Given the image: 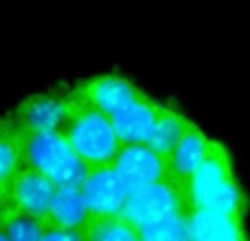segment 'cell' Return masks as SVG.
Returning <instances> with one entry per match:
<instances>
[{"label":"cell","instance_id":"5","mask_svg":"<svg viewBox=\"0 0 250 241\" xmlns=\"http://www.w3.org/2000/svg\"><path fill=\"white\" fill-rule=\"evenodd\" d=\"M178 213H191L187 195L171 180H165L160 184L134 193L125 204L121 220L127 221L132 228H141V226H147L169 215H178Z\"/></svg>","mask_w":250,"mask_h":241},{"label":"cell","instance_id":"3","mask_svg":"<svg viewBox=\"0 0 250 241\" xmlns=\"http://www.w3.org/2000/svg\"><path fill=\"white\" fill-rule=\"evenodd\" d=\"M235 180L237 178L230 151L220 141H213L207 160L200 164V169L185 186L189 211H207Z\"/></svg>","mask_w":250,"mask_h":241},{"label":"cell","instance_id":"21","mask_svg":"<svg viewBox=\"0 0 250 241\" xmlns=\"http://www.w3.org/2000/svg\"><path fill=\"white\" fill-rule=\"evenodd\" d=\"M0 241H9V237H7V233H4L2 226H0Z\"/></svg>","mask_w":250,"mask_h":241},{"label":"cell","instance_id":"10","mask_svg":"<svg viewBox=\"0 0 250 241\" xmlns=\"http://www.w3.org/2000/svg\"><path fill=\"white\" fill-rule=\"evenodd\" d=\"M211 145H213L211 138L195 123H191L187 134L180 138L176 149H173L171 156L167 158L169 180L185 191L187 182L193 178V173L200 169V164L207 160L208 151H211Z\"/></svg>","mask_w":250,"mask_h":241},{"label":"cell","instance_id":"17","mask_svg":"<svg viewBox=\"0 0 250 241\" xmlns=\"http://www.w3.org/2000/svg\"><path fill=\"white\" fill-rule=\"evenodd\" d=\"M2 228H4V233H7L9 241H44V235H46L48 226L44 220L11 211L9 217L4 220Z\"/></svg>","mask_w":250,"mask_h":241},{"label":"cell","instance_id":"20","mask_svg":"<svg viewBox=\"0 0 250 241\" xmlns=\"http://www.w3.org/2000/svg\"><path fill=\"white\" fill-rule=\"evenodd\" d=\"M9 213H11V206H9L7 193H4V191H0V226L4 224V220L9 217Z\"/></svg>","mask_w":250,"mask_h":241},{"label":"cell","instance_id":"9","mask_svg":"<svg viewBox=\"0 0 250 241\" xmlns=\"http://www.w3.org/2000/svg\"><path fill=\"white\" fill-rule=\"evenodd\" d=\"M4 193H7L11 211L44 220L53 204V198L57 193V184L53 180H48L44 173L24 164L13 176V180L9 182Z\"/></svg>","mask_w":250,"mask_h":241},{"label":"cell","instance_id":"13","mask_svg":"<svg viewBox=\"0 0 250 241\" xmlns=\"http://www.w3.org/2000/svg\"><path fill=\"white\" fill-rule=\"evenodd\" d=\"M193 120H189L180 110H176L173 105H165L160 103L158 117H156V123L151 127L149 136H147L145 145L149 147L151 151L160 156V158L167 160L171 156V151L176 149V145L180 142V138L187 134L189 125Z\"/></svg>","mask_w":250,"mask_h":241},{"label":"cell","instance_id":"15","mask_svg":"<svg viewBox=\"0 0 250 241\" xmlns=\"http://www.w3.org/2000/svg\"><path fill=\"white\" fill-rule=\"evenodd\" d=\"M189 221L193 241H250L244 221L226 220L208 211H191Z\"/></svg>","mask_w":250,"mask_h":241},{"label":"cell","instance_id":"14","mask_svg":"<svg viewBox=\"0 0 250 241\" xmlns=\"http://www.w3.org/2000/svg\"><path fill=\"white\" fill-rule=\"evenodd\" d=\"M24 167V132L16 125L11 114H0V191L9 186Z\"/></svg>","mask_w":250,"mask_h":241},{"label":"cell","instance_id":"6","mask_svg":"<svg viewBox=\"0 0 250 241\" xmlns=\"http://www.w3.org/2000/svg\"><path fill=\"white\" fill-rule=\"evenodd\" d=\"M112 169L117 171L119 180L125 186L127 195L143 189H149L154 184L169 180L167 160L160 158L156 151H151L147 145H125L119 151Z\"/></svg>","mask_w":250,"mask_h":241},{"label":"cell","instance_id":"19","mask_svg":"<svg viewBox=\"0 0 250 241\" xmlns=\"http://www.w3.org/2000/svg\"><path fill=\"white\" fill-rule=\"evenodd\" d=\"M44 241H86V230H82V233H73V230L48 228L46 235H44Z\"/></svg>","mask_w":250,"mask_h":241},{"label":"cell","instance_id":"8","mask_svg":"<svg viewBox=\"0 0 250 241\" xmlns=\"http://www.w3.org/2000/svg\"><path fill=\"white\" fill-rule=\"evenodd\" d=\"M79 186H82L83 200H86V208L90 213V221L121 217L129 195L112 167L88 171Z\"/></svg>","mask_w":250,"mask_h":241},{"label":"cell","instance_id":"12","mask_svg":"<svg viewBox=\"0 0 250 241\" xmlns=\"http://www.w3.org/2000/svg\"><path fill=\"white\" fill-rule=\"evenodd\" d=\"M44 221H46L48 228L57 230H73V233L86 230L90 226V213L86 208L82 186H57V193L53 198V204L48 208Z\"/></svg>","mask_w":250,"mask_h":241},{"label":"cell","instance_id":"1","mask_svg":"<svg viewBox=\"0 0 250 241\" xmlns=\"http://www.w3.org/2000/svg\"><path fill=\"white\" fill-rule=\"evenodd\" d=\"M68 92V90H66ZM64 141L77 154L88 171L112 167L121 151V141L114 132L112 119L68 95V117L60 129Z\"/></svg>","mask_w":250,"mask_h":241},{"label":"cell","instance_id":"11","mask_svg":"<svg viewBox=\"0 0 250 241\" xmlns=\"http://www.w3.org/2000/svg\"><path fill=\"white\" fill-rule=\"evenodd\" d=\"M158 101H154L143 92L138 99H134L119 114H114L112 125L121 145H145L147 136L156 123V117H158Z\"/></svg>","mask_w":250,"mask_h":241},{"label":"cell","instance_id":"18","mask_svg":"<svg viewBox=\"0 0 250 241\" xmlns=\"http://www.w3.org/2000/svg\"><path fill=\"white\" fill-rule=\"evenodd\" d=\"M86 241H141L136 228L123 221L121 217L117 220H104V221H90L86 228Z\"/></svg>","mask_w":250,"mask_h":241},{"label":"cell","instance_id":"7","mask_svg":"<svg viewBox=\"0 0 250 241\" xmlns=\"http://www.w3.org/2000/svg\"><path fill=\"white\" fill-rule=\"evenodd\" d=\"M11 119L24 134L60 132L68 117V92H38L11 110Z\"/></svg>","mask_w":250,"mask_h":241},{"label":"cell","instance_id":"4","mask_svg":"<svg viewBox=\"0 0 250 241\" xmlns=\"http://www.w3.org/2000/svg\"><path fill=\"white\" fill-rule=\"evenodd\" d=\"M68 95L73 99L95 108L97 112L112 119L114 114L121 112L125 105H129L134 99H138L143 95V90L125 75L104 73V75H92V77L75 83L73 88H68Z\"/></svg>","mask_w":250,"mask_h":241},{"label":"cell","instance_id":"16","mask_svg":"<svg viewBox=\"0 0 250 241\" xmlns=\"http://www.w3.org/2000/svg\"><path fill=\"white\" fill-rule=\"evenodd\" d=\"M141 241H193L191 239V221L189 213L163 217L147 226L136 228Z\"/></svg>","mask_w":250,"mask_h":241},{"label":"cell","instance_id":"2","mask_svg":"<svg viewBox=\"0 0 250 241\" xmlns=\"http://www.w3.org/2000/svg\"><path fill=\"white\" fill-rule=\"evenodd\" d=\"M24 164L44 173L57 186L82 184L88 173L60 132L24 134Z\"/></svg>","mask_w":250,"mask_h":241}]
</instances>
